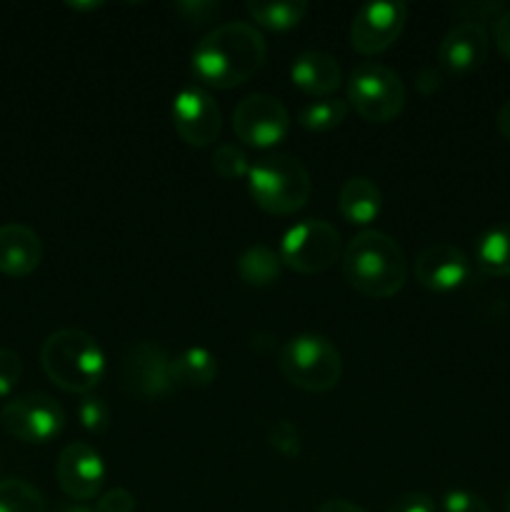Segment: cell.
Instances as JSON below:
<instances>
[{
    "instance_id": "24",
    "label": "cell",
    "mask_w": 510,
    "mask_h": 512,
    "mask_svg": "<svg viewBox=\"0 0 510 512\" xmlns=\"http://www.w3.org/2000/svg\"><path fill=\"white\" fill-rule=\"evenodd\" d=\"M0 512H48L45 500L25 480H0Z\"/></svg>"
},
{
    "instance_id": "25",
    "label": "cell",
    "mask_w": 510,
    "mask_h": 512,
    "mask_svg": "<svg viewBox=\"0 0 510 512\" xmlns=\"http://www.w3.org/2000/svg\"><path fill=\"white\" fill-rule=\"evenodd\" d=\"M213 170L223 180L248 178V173H250L248 155H245L238 145H230V143L218 145L213 153Z\"/></svg>"
},
{
    "instance_id": "23",
    "label": "cell",
    "mask_w": 510,
    "mask_h": 512,
    "mask_svg": "<svg viewBox=\"0 0 510 512\" xmlns=\"http://www.w3.org/2000/svg\"><path fill=\"white\" fill-rule=\"evenodd\" d=\"M348 115V103L338 98H320L313 103L305 105L298 115V123L305 130H315V133H323V130L338 128L340 123Z\"/></svg>"
},
{
    "instance_id": "2",
    "label": "cell",
    "mask_w": 510,
    "mask_h": 512,
    "mask_svg": "<svg viewBox=\"0 0 510 512\" xmlns=\"http://www.w3.org/2000/svg\"><path fill=\"white\" fill-rule=\"evenodd\" d=\"M343 275L350 288L365 298H393L408 280V258L390 235L363 230L345 245Z\"/></svg>"
},
{
    "instance_id": "35",
    "label": "cell",
    "mask_w": 510,
    "mask_h": 512,
    "mask_svg": "<svg viewBox=\"0 0 510 512\" xmlns=\"http://www.w3.org/2000/svg\"><path fill=\"white\" fill-rule=\"evenodd\" d=\"M418 90L423 95H433L435 90L443 88V70H435V68H423L418 73V80H415Z\"/></svg>"
},
{
    "instance_id": "16",
    "label": "cell",
    "mask_w": 510,
    "mask_h": 512,
    "mask_svg": "<svg viewBox=\"0 0 510 512\" xmlns=\"http://www.w3.org/2000/svg\"><path fill=\"white\" fill-rule=\"evenodd\" d=\"M43 260V243L28 225H0V273L10 278H25Z\"/></svg>"
},
{
    "instance_id": "33",
    "label": "cell",
    "mask_w": 510,
    "mask_h": 512,
    "mask_svg": "<svg viewBox=\"0 0 510 512\" xmlns=\"http://www.w3.org/2000/svg\"><path fill=\"white\" fill-rule=\"evenodd\" d=\"M503 5L500 3H493V0H488V3H463V5H455V13H463L465 20H473V23H480V20L490 18V15H495L498 18L500 13H503Z\"/></svg>"
},
{
    "instance_id": "20",
    "label": "cell",
    "mask_w": 510,
    "mask_h": 512,
    "mask_svg": "<svg viewBox=\"0 0 510 512\" xmlns=\"http://www.w3.org/2000/svg\"><path fill=\"white\" fill-rule=\"evenodd\" d=\"M475 263L488 275H510V223L493 225L475 240Z\"/></svg>"
},
{
    "instance_id": "7",
    "label": "cell",
    "mask_w": 510,
    "mask_h": 512,
    "mask_svg": "<svg viewBox=\"0 0 510 512\" xmlns=\"http://www.w3.org/2000/svg\"><path fill=\"white\" fill-rule=\"evenodd\" d=\"M0 425L20 443L43 445L63 433L65 410L50 395L25 393L3 405Z\"/></svg>"
},
{
    "instance_id": "36",
    "label": "cell",
    "mask_w": 510,
    "mask_h": 512,
    "mask_svg": "<svg viewBox=\"0 0 510 512\" xmlns=\"http://www.w3.org/2000/svg\"><path fill=\"white\" fill-rule=\"evenodd\" d=\"M315 512H365V510L360 508V505L348 503V500L335 498V500H325V503H320Z\"/></svg>"
},
{
    "instance_id": "11",
    "label": "cell",
    "mask_w": 510,
    "mask_h": 512,
    "mask_svg": "<svg viewBox=\"0 0 510 512\" xmlns=\"http://www.w3.org/2000/svg\"><path fill=\"white\" fill-rule=\"evenodd\" d=\"M120 378H123V388L130 395H138L145 400H158L173 390L168 353L150 340L133 345L125 353Z\"/></svg>"
},
{
    "instance_id": "9",
    "label": "cell",
    "mask_w": 510,
    "mask_h": 512,
    "mask_svg": "<svg viewBox=\"0 0 510 512\" xmlns=\"http://www.w3.org/2000/svg\"><path fill=\"white\" fill-rule=\"evenodd\" d=\"M290 130V113L278 98L253 93L233 110V133L250 148H273Z\"/></svg>"
},
{
    "instance_id": "8",
    "label": "cell",
    "mask_w": 510,
    "mask_h": 512,
    "mask_svg": "<svg viewBox=\"0 0 510 512\" xmlns=\"http://www.w3.org/2000/svg\"><path fill=\"white\" fill-rule=\"evenodd\" d=\"M278 255L295 273H323L340 258V233L325 220H303L283 235Z\"/></svg>"
},
{
    "instance_id": "1",
    "label": "cell",
    "mask_w": 510,
    "mask_h": 512,
    "mask_svg": "<svg viewBox=\"0 0 510 512\" xmlns=\"http://www.w3.org/2000/svg\"><path fill=\"white\" fill-rule=\"evenodd\" d=\"M265 63V38L250 23H223L193 50V73L218 90L248 83Z\"/></svg>"
},
{
    "instance_id": "37",
    "label": "cell",
    "mask_w": 510,
    "mask_h": 512,
    "mask_svg": "<svg viewBox=\"0 0 510 512\" xmlns=\"http://www.w3.org/2000/svg\"><path fill=\"white\" fill-rule=\"evenodd\" d=\"M495 123H498V130L503 138L510 140V98L505 100L503 105H500L498 110V118H495Z\"/></svg>"
},
{
    "instance_id": "26",
    "label": "cell",
    "mask_w": 510,
    "mask_h": 512,
    "mask_svg": "<svg viewBox=\"0 0 510 512\" xmlns=\"http://www.w3.org/2000/svg\"><path fill=\"white\" fill-rule=\"evenodd\" d=\"M78 418L80 425H83L88 433H105L110 425V410L108 405L103 403V398H95V395H83L78 405Z\"/></svg>"
},
{
    "instance_id": "12",
    "label": "cell",
    "mask_w": 510,
    "mask_h": 512,
    "mask_svg": "<svg viewBox=\"0 0 510 512\" xmlns=\"http://www.w3.org/2000/svg\"><path fill=\"white\" fill-rule=\"evenodd\" d=\"M173 125L175 133L195 148L215 143L223 130L220 108L208 90L188 85L173 98Z\"/></svg>"
},
{
    "instance_id": "38",
    "label": "cell",
    "mask_w": 510,
    "mask_h": 512,
    "mask_svg": "<svg viewBox=\"0 0 510 512\" xmlns=\"http://www.w3.org/2000/svg\"><path fill=\"white\" fill-rule=\"evenodd\" d=\"M63 512H95V510L85 508V505H68V508H63Z\"/></svg>"
},
{
    "instance_id": "4",
    "label": "cell",
    "mask_w": 510,
    "mask_h": 512,
    "mask_svg": "<svg viewBox=\"0 0 510 512\" xmlns=\"http://www.w3.org/2000/svg\"><path fill=\"white\" fill-rule=\"evenodd\" d=\"M248 190L255 205L265 213L293 215L308 203L313 183L298 158L278 153L250 165Z\"/></svg>"
},
{
    "instance_id": "17",
    "label": "cell",
    "mask_w": 510,
    "mask_h": 512,
    "mask_svg": "<svg viewBox=\"0 0 510 512\" xmlns=\"http://www.w3.org/2000/svg\"><path fill=\"white\" fill-rule=\"evenodd\" d=\"M290 80L303 93L315 95V98H330L343 83V70H340L338 60L325 50H305L290 65Z\"/></svg>"
},
{
    "instance_id": "29",
    "label": "cell",
    "mask_w": 510,
    "mask_h": 512,
    "mask_svg": "<svg viewBox=\"0 0 510 512\" xmlns=\"http://www.w3.org/2000/svg\"><path fill=\"white\" fill-rule=\"evenodd\" d=\"M443 512H490V505L470 490H448L443 495Z\"/></svg>"
},
{
    "instance_id": "30",
    "label": "cell",
    "mask_w": 510,
    "mask_h": 512,
    "mask_svg": "<svg viewBox=\"0 0 510 512\" xmlns=\"http://www.w3.org/2000/svg\"><path fill=\"white\" fill-rule=\"evenodd\" d=\"M385 512H435V503L425 493H403L388 505Z\"/></svg>"
},
{
    "instance_id": "5",
    "label": "cell",
    "mask_w": 510,
    "mask_h": 512,
    "mask_svg": "<svg viewBox=\"0 0 510 512\" xmlns=\"http://www.w3.org/2000/svg\"><path fill=\"white\" fill-rule=\"evenodd\" d=\"M283 378L305 393H328L343 378L338 348L325 335L303 333L290 338L278 353Z\"/></svg>"
},
{
    "instance_id": "3",
    "label": "cell",
    "mask_w": 510,
    "mask_h": 512,
    "mask_svg": "<svg viewBox=\"0 0 510 512\" xmlns=\"http://www.w3.org/2000/svg\"><path fill=\"white\" fill-rule=\"evenodd\" d=\"M45 375L65 393L88 395L105 375V353L93 335L63 328L48 335L40 348Z\"/></svg>"
},
{
    "instance_id": "13",
    "label": "cell",
    "mask_w": 510,
    "mask_h": 512,
    "mask_svg": "<svg viewBox=\"0 0 510 512\" xmlns=\"http://www.w3.org/2000/svg\"><path fill=\"white\" fill-rule=\"evenodd\" d=\"M58 485L68 498L90 500L100 493L105 483V463L88 443H70L60 453L55 465Z\"/></svg>"
},
{
    "instance_id": "19",
    "label": "cell",
    "mask_w": 510,
    "mask_h": 512,
    "mask_svg": "<svg viewBox=\"0 0 510 512\" xmlns=\"http://www.w3.org/2000/svg\"><path fill=\"white\" fill-rule=\"evenodd\" d=\"M218 378V360L205 348H188L170 358V380L173 388H205Z\"/></svg>"
},
{
    "instance_id": "27",
    "label": "cell",
    "mask_w": 510,
    "mask_h": 512,
    "mask_svg": "<svg viewBox=\"0 0 510 512\" xmlns=\"http://www.w3.org/2000/svg\"><path fill=\"white\" fill-rule=\"evenodd\" d=\"M268 440L280 455H285V458H295V455H300V448H303V440H300L298 428H295L293 423H288V420L275 423L273 428H270Z\"/></svg>"
},
{
    "instance_id": "28",
    "label": "cell",
    "mask_w": 510,
    "mask_h": 512,
    "mask_svg": "<svg viewBox=\"0 0 510 512\" xmlns=\"http://www.w3.org/2000/svg\"><path fill=\"white\" fill-rule=\"evenodd\" d=\"M20 375H23V360L15 350L0 348V398H8L15 390V385L20 383Z\"/></svg>"
},
{
    "instance_id": "14",
    "label": "cell",
    "mask_w": 510,
    "mask_h": 512,
    "mask_svg": "<svg viewBox=\"0 0 510 512\" xmlns=\"http://www.w3.org/2000/svg\"><path fill=\"white\" fill-rule=\"evenodd\" d=\"M468 278V255L453 243H433L415 258V280L433 293H450Z\"/></svg>"
},
{
    "instance_id": "10",
    "label": "cell",
    "mask_w": 510,
    "mask_h": 512,
    "mask_svg": "<svg viewBox=\"0 0 510 512\" xmlns=\"http://www.w3.org/2000/svg\"><path fill=\"white\" fill-rule=\"evenodd\" d=\"M408 20V5L403 0H378L355 13L350 23V45L360 55H378L400 38Z\"/></svg>"
},
{
    "instance_id": "34",
    "label": "cell",
    "mask_w": 510,
    "mask_h": 512,
    "mask_svg": "<svg viewBox=\"0 0 510 512\" xmlns=\"http://www.w3.org/2000/svg\"><path fill=\"white\" fill-rule=\"evenodd\" d=\"M493 40L495 45H498L500 53L510 60V10H503V13L493 20Z\"/></svg>"
},
{
    "instance_id": "39",
    "label": "cell",
    "mask_w": 510,
    "mask_h": 512,
    "mask_svg": "<svg viewBox=\"0 0 510 512\" xmlns=\"http://www.w3.org/2000/svg\"><path fill=\"white\" fill-rule=\"evenodd\" d=\"M503 508H505V512H510V488H508V493H505V500H503Z\"/></svg>"
},
{
    "instance_id": "6",
    "label": "cell",
    "mask_w": 510,
    "mask_h": 512,
    "mask_svg": "<svg viewBox=\"0 0 510 512\" xmlns=\"http://www.w3.org/2000/svg\"><path fill=\"white\" fill-rule=\"evenodd\" d=\"M348 100L368 123H390L403 113L408 93L395 70L378 63H360L348 78Z\"/></svg>"
},
{
    "instance_id": "18",
    "label": "cell",
    "mask_w": 510,
    "mask_h": 512,
    "mask_svg": "<svg viewBox=\"0 0 510 512\" xmlns=\"http://www.w3.org/2000/svg\"><path fill=\"white\" fill-rule=\"evenodd\" d=\"M340 213L348 223L353 225H368L373 223L380 215L383 208V193H380L378 185L370 178H350L345 180L343 188H340Z\"/></svg>"
},
{
    "instance_id": "22",
    "label": "cell",
    "mask_w": 510,
    "mask_h": 512,
    "mask_svg": "<svg viewBox=\"0 0 510 512\" xmlns=\"http://www.w3.org/2000/svg\"><path fill=\"white\" fill-rule=\"evenodd\" d=\"M280 255L265 245H253L238 260V275L253 288H265L280 278Z\"/></svg>"
},
{
    "instance_id": "31",
    "label": "cell",
    "mask_w": 510,
    "mask_h": 512,
    "mask_svg": "<svg viewBox=\"0 0 510 512\" xmlns=\"http://www.w3.org/2000/svg\"><path fill=\"white\" fill-rule=\"evenodd\" d=\"M180 15L190 23H208L213 15L220 13V3H208V0H188V3H178L175 5Z\"/></svg>"
},
{
    "instance_id": "15",
    "label": "cell",
    "mask_w": 510,
    "mask_h": 512,
    "mask_svg": "<svg viewBox=\"0 0 510 512\" xmlns=\"http://www.w3.org/2000/svg\"><path fill=\"white\" fill-rule=\"evenodd\" d=\"M490 35L483 23L473 20H460L445 33L438 50L440 70L448 75H465L470 70L480 68L488 58Z\"/></svg>"
},
{
    "instance_id": "21",
    "label": "cell",
    "mask_w": 510,
    "mask_h": 512,
    "mask_svg": "<svg viewBox=\"0 0 510 512\" xmlns=\"http://www.w3.org/2000/svg\"><path fill=\"white\" fill-rule=\"evenodd\" d=\"M250 18L268 30H290L303 23L310 5L305 0H248Z\"/></svg>"
},
{
    "instance_id": "32",
    "label": "cell",
    "mask_w": 510,
    "mask_h": 512,
    "mask_svg": "<svg viewBox=\"0 0 510 512\" xmlns=\"http://www.w3.org/2000/svg\"><path fill=\"white\" fill-rule=\"evenodd\" d=\"M95 512H135V495L128 493L125 488L108 490V493L98 500Z\"/></svg>"
}]
</instances>
